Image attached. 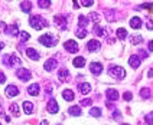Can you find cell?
Wrapping results in <instances>:
<instances>
[{
  "mask_svg": "<svg viewBox=\"0 0 153 125\" xmlns=\"http://www.w3.org/2000/svg\"><path fill=\"white\" fill-rule=\"evenodd\" d=\"M3 62H4V65H7L9 68L17 66V65L22 63V60H20V58H19L17 55H4V56H3Z\"/></svg>",
  "mask_w": 153,
  "mask_h": 125,
  "instance_id": "cell-2",
  "label": "cell"
},
{
  "mask_svg": "<svg viewBox=\"0 0 153 125\" xmlns=\"http://www.w3.org/2000/svg\"><path fill=\"white\" fill-rule=\"evenodd\" d=\"M38 3H39V6H41V7H49V6L52 4L49 0H43V1H42V0H39Z\"/></svg>",
  "mask_w": 153,
  "mask_h": 125,
  "instance_id": "cell-35",
  "label": "cell"
},
{
  "mask_svg": "<svg viewBox=\"0 0 153 125\" xmlns=\"http://www.w3.org/2000/svg\"><path fill=\"white\" fill-rule=\"evenodd\" d=\"M108 74L116 79H123L126 76V71L121 66H110L108 68Z\"/></svg>",
  "mask_w": 153,
  "mask_h": 125,
  "instance_id": "cell-4",
  "label": "cell"
},
{
  "mask_svg": "<svg viewBox=\"0 0 153 125\" xmlns=\"http://www.w3.org/2000/svg\"><path fill=\"white\" fill-rule=\"evenodd\" d=\"M123 125H128V124H123Z\"/></svg>",
  "mask_w": 153,
  "mask_h": 125,
  "instance_id": "cell-49",
  "label": "cell"
},
{
  "mask_svg": "<svg viewBox=\"0 0 153 125\" xmlns=\"http://www.w3.org/2000/svg\"><path fill=\"white\" fill-rule=\"evenodd\" d=\"M19 39H20L22 43H25V42H27L30 39V35L27 33V32H19Z\"/></svg>",
  "mask_w": 153,
  "mask_h": 125,
  "instance_id": "cell-28",
  "label": "cell"
},
{
  "mask_svg": "<svg viewBox=\"0 0 153 125\" xmlns=\"http://www.w3.org/2000/svg\"><path fill=\"white\" fill-rule=\"evenodd\" d=\"M100 48H101V43L98 40H95V39H93V40H90L87 43V49L90 52H97V50H100Z\"/></svg>",
  "mask_w": 153,
  "mask_h": 125,
  "instance_id": "cell-8",
  "label": "cell"
},
{
  "mask_svg": "<svg viewBox=\"0 0 153 125\" xmlns=\"http://www.w3.org/2000/svg\"><path fill=\"white\" fill-rule=\"evenodd\" d=\"M105 95H107V98L111 101H117L119 99V92L116 91V89H111V88H108L107 91H105Z\"/></svg>",
  "mask_w": 153,
  "mask_h": 125,
  "instance_id": "cell-16",
  "label": "cell"
},
{
  "mask_svg": "<svg viewBox=\"0 0 153 125\" xmlns=\"http://www.w3.org/2000/svg\"><path fill=\"white\" fill-rule=\"evenodd\" d=\"M20 9H22L23 12H26V13H29V12L32 10V3H30V1H22V3H20Z\"/></svg>",
  "mask_w": 153,
  "mask_h": 125,
  "instance_id": "cell-26",
  "label": "cell"
},
{
  "mask_svg": "<svg viewBox=\"0 0 153 125\" xmlns=\"http://www.w3.org/2000/svg\"><path fill=\"white\" fill-rule=\"evenodd\" d=\"M91 104H93L91 99H82L81 101V105H84V107H88V105H91Z\"/></svg>",
  "mask_w": 153,
  "mask_h": 125,
  "instance_id": "cell-39",
  "label": "cell"
},
{
  "mask_svg": "<svg viewBox=\"0 0 153 125\" xmlns=\"http://www.w3.org/2000/svg\"><path fill=\"white\" fill-rule=\"evenodd\" d=\"M39 43H42L43 46H48V48H51V46H55L56 43H58V40L55 39V36L53 35H42L41 38H39Z\"/></svg>",
  "mask_w": 153,
  "mask_h": 125,
  "instance_id": "cell-3",
  "label": "cell"
},
{
  "mask_svg": "<svg viewBox=\"0 0 153 125\" xmlns=\"http://www.w3.org/2000/svg\"><path fill=\"white\" fill-rule=\"evenodd\" d=\"M147 27H149L150 30H153V22L152 20H149V22H147Z\"/></svg>",
  "mask_w": 153,
  "mask_h": 125,
  "instance_id": "cell-46",
  "label": "cell"
},
{
  "mask_svg": "<svg viewBox=\"0 0 153 125\" xmlns=\"http://www.w3.org/2000/svg\"><path fill=\"white\" fill-rule=\"evenodd\" d=\"M62 98L65 101H74V92L71 91V89H65V91L62 92Z\"/></svg>",
  "mask_w": 153,
  "mask_h": 125,
  "instance_id": "cell-22",
  "label": "cell"
},
{
  "mask_svg": "<svg viewBox=\"0 0 153 125\" xmlns=\"http://www.w3.org/2000/svg\"><path fill=\"white\" fill-rule=\"evenodd\" d=\"M58 78H59L61 82H65V81H68L69 79V72L68 69H65V68H62L59 69V74H58Z\"/></svg>",
  "mask_w": 153,
  "mask_h": 125,
  "instance_id": "cell-17",
  "label": "cell"
},
{
  "mask_svg": "<svg viewBox=\"0 0 153 125\" xmlns=\"http://www.w3.org/2000/svg\"><path fill=\"white\" fill-rule=\"evenodd\" d=\"M142 7H143V9H152L153 7V3H143V4H142Z\"/></svg>",
  "mask_w": 153,
  "mask_h": 125,
  "instance_id": "cell-40",
  "label": "cell"
},
{
  "mask_svg": "<svg viewBox=\"0 0 153 125\" xmlns=\"http://www.w3.org/2000/svg\"><path fill=\"white\" fill-rule=\"evenodd\" d=\"M117 38H119V39H124V38H127V30H126V29H123V27L117 29Z\"/></svg>",
  "mask_w": 153,
  "mask_h": 125,
  "instance_id": "cell-29",
  "label": "cell"
},
{
  "mask_svg": "<svg viewBox=\"0 0 153 125\" xmlns=\"http://www.w3.org/2000/svg\"><path fill=\"white\" fill-rule=\"evenodd\" d=\"M68 112H69V115H72V117H79V115L82 114L81 108H79V107H76V105H74V107H69Z\"/></svg>",
  "mask_w": 153,
  "mask_h": 125,
  "instance_id": "cell-19",
  "label": "cell"
},
{
  "mask_svg": "<svg viewBox=\"0 0 153 125\" xmlns=\"http://www.w3.org/2000/svg\"><path fill=\"white\" fill-rule=\"evenodd\" d=\"M90 115H91V117H101V109L100 108H91Z\"/></svg>",
  "mask_w": 153,
  "mask_h": 125,
  "instance_id": "cell-32",
  "label": "cell"
},
{
  "mask_svg": "<svg viewBox=\"0 0 153 125\" xmlns=\"http://www.w3.org/2000/svg\"><path fill=\"white\" fill-rule=\"evenodd\" d=\"M3 48H4V43H3V42H0V50L3 49Z\"/></svg>",
  "mask_w": 153,
  "mask_h": 125,
  "instance_id": "cell-48",
  "label": "cell"
},
{
  "mask_svg": "<svg viewBox=\"0 0 153 125\" xmlns=\"http://www.w3.org/2000/svg\"><path fill=\"white\" fill-rule=\"evenodd\" d=\"M94 33L97 35V36H104V29L100 27L98 25H95V29H94Z\"/></svg>",
  "mask_w": 153,
  "mask_h": 125,
  "instance_id": "cell-33",
  "label": "cell"
},
{
  "mask_svg": "<svg viewBox=\"0 0 153 125\" xmlns=\"http://www.w3.org/2000/svg\"><path fill=\"white\" fill-rule=\"evenodd\" d=\"M140 62H142V59L139 58V55H131L128 58V65L133 68V69H137V68L140 66Z\"/></svg>",
  "mask_w": 153,
  "mask_h": 125,
  "instance_id": "cell-9",
  "label": "cell"
},
{
  "mask_svg": "<svg viewBox=\"0 0 153 125\" xmlns=\"http://www.w3.org/2000/svg\"><path fill=\"white\" fill-rule=\"evenodd\" d=\"M90 16H91V19H93L94 22H97V20H98V16H97V13H91Z\"/></svg>",
  "mask_w": 153,
  "mask_h": 125,
  "instance_id": "cell-44",
  "label": "cell"
},
{
  "mask_svg": "<svg viewBox=\"0 0 153 125\" xmlns=\"http://www.w3.org/2000/svg\"><path fill=\"white\" fill-rule=\"evenodd\" d=\"M6 32H7L9 35H12V36H19V29H17L16 25L9 26L7 29H6Z\"/></svg>",
  "mask_w": 153,
  "mask_h": 125,
  "instance_id": "cell-25",
  "label": "cell"
},
{
  "mask_svg": "<svg viewBox=\"0 0 153 125\" xmlns=\"http://www.w3.org/2000/svg\"><path fill=\"white\" fill-rule=\"evenodd\" d=\"M29 23H30V26H32L33 29H36V30L43 29V27H46V26H48V22H46L43 17H41V16H32L30 19H29Z\"/></svg>",
  "mask_w": 153,
  "mask_h": 125,
  "instance_id": "cell-1",
  "label": "cell"
},
{
  "mask_svg": "<svg viewBox=\"0 0 153 125\" xmlns=\"http://www.w3.org/2000/svg\"><path fill=\"white\" fill-rule=\"evenodd\" d=\"M130 26H131L133 29H140V27H142V20H140V17H137V16L131 17V19H130Z\"/></svg>",
  "mask_w": 153,
  "mask_h": 125,
  "instance_id": "cell-18",
  "label": "cell"
},
{
  "mask_svg": "<svg viewBox=\"0 0 153 125\" xmlns=\"http://www.w3.org/2000/svg\"><path fill=\"white\" fill-rule=\"evenodd\" d=\"M41 125H49V124H48V121H46V119H43L42 122H41Z\"/></svg>",
  "mask_w": 153,
  "mask_h": 125,
  "instance_id": "cell-47",
  "label": "cell"
},
{
  "mask_svg": "<svg viewBox=\"0 0 153 125\" xmlns=\"http://www.w3.org/2000/svg\"><path fill=\"white\" fill-rule=\"evenodd\" d=\"M53 20H55V23L59 26L61 29H65V26H67V19H65V16L56 15V16L53 17Z\"/></svg>",
  "mask_w": 153,
  "mask_h": 125,
  "instance_id": "cell-13",
  "label": "cell"
},
{
  "mask_svg": "<svg viewBox=\"0 0 153 125\" xmlns=\"http://www.w3.org/2000/svg\"><path fill=\"white\" fill-rule=\"evenodd\" d=\"M46 108H48V112H51V114H56L58 111H59V107H58V102L53 99H49L48 102V105H46Z\"/></svg>",
  "mask_w": 153,
  "mask_h": 125,
  "instance_id": "cell-7",
  "label": "cell"
},
{
  "mask_svg": "<svg viewBox=\"0 0 153 125\" xmlns=\"http://www.w3.org/2000/svg\"><path fill=\"white\" fill-rule=\"evenodd\" d=\"M78 88H79V92H81V93H84V95H87L88 92L91 91V85H90V83H87V82L79 83V85H78Z\"/></svg>",
  "mask_w": 153,
  "mask_h": 125,
  "instance_id": "cell-21",
  "label": "cell"
},
{
  "mask_svg": "<svg viewBox=\"0 0 153 125\" xmlns=\"http://www.w3.org/2000/svg\"><path fill=\"white\" fill-rule=\"evenodd\" d=\"M143 42V38L142 36H133L131 38V43L133 45H139V43H142Z\"/></svg>",
  "mask_w": 153,
  "mask_h": 125,
  "instance_id": "cell-34",
  "label": "cell"
},
{
  "mask_svg": "<svg viewBox=\"0 0 153 125\" xmlns=\"http://www.w3.org/2000/svg\"><path fill=\"white\" fill-rule=\"evenodd\" d=\"M85 36H87V30H85V29H82V27H78V30H76V38L84 39Z\"/></svg>",
  "mask_w": 153,
  "mask_h": 125,
  "instance_id": "cell-30",
  "label": "cell"
},
{
  "mask_svg": "<svg viewBox=\"0 0 153 125\" xmlns=\"http://www.w3.org/2000/svg\"><path fill=\"white\" fill-rule=\"evenodd\" d=\"M26 56L29 59H32V60H39L41 59V55L33 49V48H29V49H26Z\"/></svg>",
  "mask_w": 153,
  "mask_h": 125,
  "instance_id": "cell-12",
  "label": "cell"
},
{
  "mask_svg": "<svg viewBox=\"0 0 153 125\" xmlns=\"http://www.w3.org/2000/svg\"><path fill=\"white\" fill-rule=\"evenodd\" d=\"M88 22H90V19L85 16V15H81V16L78 17V27H82V29H85V26L88 25Z\"/></svg>",
  "mask_w": 153,
  "mask_h": 125,
  "instance_id": "cell-20",
  "label": "cell"
},
{
  "mask_svg": "<svg viewBox=\"0 0 153 125\" xmlns=\"http://www.w3.org/2000/svg\"><path fill=\"white\" fill-rule=\"evenodd\" d=\"M140 95H142V98H145V99H149V98H150V89H147V88H143V89L140 91Z\"/></svg>",
  "mask_w": 153,
  "mask_h": 125,
  "instance_id": "cell-31",
  "label": "cell"
},
{
  "mask_svg": "<svg viewBox=\"0 0 153 125\" xmlns=\"http://www.w3.org/2000/svg\"><path fill=\"white\" fill-rule=\"evenodd\" d=\"M39 91H41L39 83H32V85L27 88V92H29L32 96H38V95H39Z\"/></svg>",
  "mask_w": 153,
  "mask_h": 125,
  "instance_id": "cell-15",
  "label": "cell"
},
{
  "mask_svg": "<svg viewBox=\"0 0 153 125\" xmlns=\"http://www.w3.org/2000/svg\"><path fill=\"white\" fill-rule=\"evenodd\" d=\"M123 98L126 101H131V98H133V95H131V92H126L124 95H123Z\"/></svg>",
  "mask_w": 153,
  "mask_h": 125,
  "instance_id": "cell-38",
  "label": "cell"
},
{
  "mask_svg": "<svg viewBox=\"0 0 153 125\" xmlns=\"http://www.w3.org/2000/svg\"><path fill=\"white\" fill-rule=\"evenodd\" d=\"M4 82H6V76H4L3 72H0V83H4Z\"/></svg>",
  "mask_w": 153,
  "mask_h": 125,
  "instance_id": "cell-42",
  "label": "cell"
},
{
  "mask_svg": "<svg viewBox=\"0 0 153 125\" xmlns=\"http://www.w3.org/2000/svg\"><path fill=\"white\" fill-rule=\"evenodd\" d=\"M16 76L19 78V79H22V81H29L30 79V72L27 71V69H17L16 72Z\"/></svg>",
  "mask_w": 153,
  "mask_h": 125,
  "instance_id": "cell-6",
  "label": "cell"
},
{
  "mask_svg": "<svg viewBox=\"0 0 153 125\" xmlns=\"http://www.w3.org/2000/svg\"><path fill=\"white\" fill-rule=\"evenodd\" d=\"M145 119H146V122H147L149 125H153V112H150V114H147Z\"/></svg>",
  "mask_w": 153,
  "mask_h": 125,
  "instance_id": "cell-36",
  "label": "cell"
},
{
  "mask_svg": "<svg viewBox=\"0 0 153 125\" xmlns=\"http://www.w3.org/2000/svg\"><path fill=\"white\" fill-rule=\"evenodd\" d=\"M64 48H65V50H68L69 53H75L78 50V45H76L75 40H67L64 43Z\"/></svg>",
  "mask_w": 153,
  "mask_h": 125,
  "instance_id": "cell-5",
  "label": "cell"
},
{
  "mask_svg": "<svg viewBox=\"0 0 153 125\" xmlns=\"http://www.w3.org/2000/svg\"><path fill=\"white\" fill-rule=\"evenodd\" d=\"M23 111H25V114H32L33 112V104H30L29 101H25L23 102Z\"/></svg>",
  "mask_w": 153,
  "mask_h": 125,
  "instance_id": "cell-23",
  "label": "cell"
},
{
  "mask_svg": "<svg viewBox=\"0 0 153 125\" xmlns=\"http://www.w3.org/2000/svg\"><path fill=\"white\" fill-rule=\"evenodd\" d=\"M4 92H6L7 98H13V96H16L17 93H19V88H17L16 85H9Z\"/></svg>",
  "mask_w": 153,
  "mask_h": 125,
  "instance_id": "cell-10",
  "label": "cell"
},
{
  "mask_svg": "<svg viewBox=\"0 0 153 125\" xmlns=\"http://www.w3.org/2000/svg\"><path fill=\"white\" fill-rule=\"evenodd\" d=\"M55 68H56V60H55V59H48V60L43 63V69L48 71V72H49V71H53Z\"/></svg>",
  "mask_w": 153,
  "mask_h": 125,
  "instance_id": "cell-14",
  "label": "cell"
},
{
  "mask_svg": "<svg viewBox=\"0 0 153 125\" xmlns=\"http://www.w3.org/2000/svg\"><path fill=\"white\" fill-rule=\"evenodd\" d=\"M10 112L13 114V117H19V115H20L19 105H17V104H12V105H10Z\"/></svg>",
  "mask_w": 153,
  "mask_h": 125,
  "instance_id": "cell-27",
  "label": "cell"
},
{
  "mask_svg": "<svg viewBox=\"0 0 153 125\" xmlns=\"http://www.w3.org/2000/svg\"><path fill=\"white\" fill-rule=\"evenodd\" d=\"M147 49L150 50V52H153V40L149 42V45H147Z\"/></svg>",
  "mask_w": 153,
  "mask_h": 125,
  "instance_id": "cell-45",
  "label": "cell"
},
{
  "mask_svg": "<svg viewBox=\"0 0 153 125\" xmlns=\"http://www.w3.org/2000/svg\"><path fill=\"white\" fill-rule=\"evenodd\" d=\"M78 3H81L82 6H85V7H90V6H93L94 4L93 0H88V1H87V0H82V1H78Z\"/></svg>",
  "mask_w": 153,
  "mask_h": 125,
  "instance_id": "cell-37",
  "label": "cell"
},
{
  "mask_svg": "<svg viewBox=\"0 0 153 125\" xmlns=\"http://www.w3.org/2000/svg\"><path fill=\"white\" fill-rule=\"evenodd\" d=\"M119 117H120V111H119V109H114V114H113V118H114V119H117Z\"/></svg>",
  "mask_w": 153,
  "mask_h": 125,
  "instance_id": "cell-43",
  "label": "cell"
},
{
  "mask_svg": "<svg viewBox=\"0 0 153 125\" xmlns=\"http://www.w3.org/2000/svg\"><path fill=\"white\" fill-rule=\"evenodd\" d=\"M74 66L75 68H84L85 66V59L82 56H78L74 59Z\"/></svg>",
  "mask_w": 153,
  "mask_h": 125,
  "instance_id": "cell-24",
  "label": "cell"
},
{
  "mask_svg": "<svg viewBox=\"0 0 153 125\" xmlns=\"http://www.w3.org/2000/svg\"><path fill=\"white\" fill-rule=\"evenodd\" d=\"M6 27H7V26H6L4 22H0V32H4V30H6Z\"/></svg>",
  "mask_w": 153,
  "mask_h": 125,
  "instance_id": "cell-41",
  "label": "cell"
},
{
  "mask_svg": "<svg viewBox=\"0 0 153 125\" xmlns=\"http://www.w3.org/2000/svg\"><path fill=\"white\" fill-rule=\"evenodd\" d=\"M90 69H91V74H94V75H100L102 72V65L100 62H93V63L90 65Z\"/></svg>",
  "mask_w": 153,
  "mask_h": 125,
  "instance_id": "cell-11",
  "label": "cell"
}]
</instances>
